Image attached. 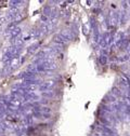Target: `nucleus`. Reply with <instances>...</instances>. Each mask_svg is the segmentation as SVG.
I'll list each match as a JSON object with an SVG mask.
<instances>
[{"label": "nucleus", "mask_w": 130, "mask_h": 136, "mask_svg": "<svg viewBox=\"0 0 130 136\" xmlns=\"http://www.w3.org/2000/svg\"><path fill=\"white\" fill-rule=\"evenodd\" d=\"M41 35H42V33H41L40 29H34V30H32V32H30V37H32V38H38V37H40Z\"/></svg>", "instance_id": "423d86ee"}, {"label": "nucleus", "mask_w": 130, "mask_h": 136, "mask_svg": "<svg viewBox=\"0 0 130 136\" xmlns=\"http://www.w3.org/2000/svg\"><path fill=\"white\" fill-rule=\"evenodd\" d=\"M120 81H122L120 83H122V84H123L124 86H128V85H129V82H128V79H127L126 77H124V76H123V77H120Z\"/></svg>", "instance_id": "6e6552de"}, {"label": "nucleus", "mask_w": 130, "mask_h": 136, "mask_svg": "<svg viewBox=\"0 0 130 136\" xmlns=\"http://www.w3.org/2000/svg\"><path fill=\"white\" fill-rule=\"evenodd\" d=\"M113 93L116 94V95H119V94H120L119 92H118V89H117V88H114V89H113Z\"/></svg>", "instance_id": "9b49d317"}, {"label": "nucleus", "mask_w": 130, "mask_h": 136, "mask_svg": "<svg viewBox=\"0 0 130 136\" xmlns=\"http://www.w3.org/2000/svg\"><path fill=\"white\" fill-rule=\"evenodd\" d=\"M53 41H54V42H56V43H59V44H64L67 40H66V39L61 35V33H59V35H55V36H54Z\"/></svg>", "instance_id": "20e7f679"}, {"label": "nucleus", "mask_w": 130, "mask_h": 136, "mask_svg": "<svg viewBox=\"0 0 130 136\" xmlns=\"http://www.w3.org/2000/svg\"><path fill=\"white\" fill-rule=\"evenodd\" d=\"M42 95H43V96H46V97H51V96L53 95V92H52L51 90L43 91V92H42Z\"/></svg>", "instance_id": "1a4fd4ad"}, {"label": "nucleus", "mask_w": 130, "mask_h": 136, "mask_svg": "<svg viewBox=\"0 0 130 136\" xmlns=\"http://www.w3.org/2000/svg\"><path fill=\"white\" fill-rule=\"evenodd\" d=\"M54 85H55V81H53V80H48V81H44L41 85H39V89H40L41 91H48V90H51Z\"/></svg>", "instance_id": "f03ea898"}, {"label": "nucleus", "mask_w": 130, "mask_h": 136, "mask_svg": "<svg viewBox=\"0 0 130 136\" xmlns=\"http://www.w3.org/2000/svg\"><path fill=\"white\" fill-rule=\"evenodd\" d=\"M1 118H2V115H0V120H1Z\"/></svg>", "instance_id": "f8f14e48"}, {"label": "nucleus", "mask_w": 130, "mask_h": 136, "mask_svg": "<svg viewBox=\"0 0 130 136\" xmlns=\"http://www.w3.org/2000/svg\"><path fill=\"white\" fill-rule=\"evenodd\" d=\"M19 64H20V59L17 57V56H14V57H12L9 61L7 67H9V70H13L19 66Z\"/></svg>", "instance_id": "f257e3e1"}, {"label": "nucleus", "mask_w": 130, "mask_h": 136, "mask_svg": "<svg viewBox=\"0 0 130 136\" xmlns=\"http://www.w3.org/2000/svg\"><path fill=\"white\" fill-rule=\"evenodd\" d=\"M9 31H10V36H11V37H12V38H16V37H19V35L21 33L22 29H21L20 27L15 26L14 28H12V29L9 30Z\"/></svg>", "instance_id": "7ed1b4c3"}, {"label": "nucleus", "mask_w": 130, "mask_h": 136, "mask_svg": "<svg viewBox=\"0 0 130 136\" xmlns=\"http://www.w3.org/2000/svg\"><path fill=\"white\" fill-rule=\"evenodd\" d=\"M41 21L43 22V24H46V23L48 22V17H47L46 15H42V16H41Z\"/></svg>", "instance_id": "9d476101"}, {"label": "nucleus", "mask_w": 130, "mask_h": 136, "mask_svg": "<svg viewBox=\"0 0 130 136\" xmlns=\"http://www.w3.org/2000/svg\"><path fill=\"white\" fill-rule=\"evenodd\" d=\"M23 43H24V40L21 39V38H19V37L14 38V40H13V44H14V47H16V48L22 47Z\"/></svg>", "instance_id": "39448f33"}, {"label": "nucleus", "mask_w": 130, "mask_h": 136, "mask_svg": "<svg viewBox=\"0 0 130 136\" xmlns=\"http://www.w3.org/2000/svg\"><path fill=\"white\" fill-rule=\"evenodd\" d=\"M38 47H39V44H38V43H35V44L30 45V47L28 48V53H34L35 51L38 49Z\"/></svg>", "instance_id": "0eeeda50"}]
</instances>
